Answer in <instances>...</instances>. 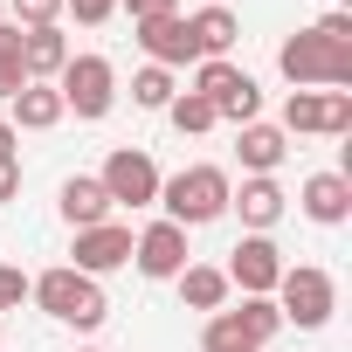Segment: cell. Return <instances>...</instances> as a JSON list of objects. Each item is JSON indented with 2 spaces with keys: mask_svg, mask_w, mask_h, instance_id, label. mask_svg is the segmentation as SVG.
Returning <instances> with one entry per match:
<instances>
[{
  "mask_svg": "<svg viewBox=\"0 0 352 352\" xmlns=\"http://www.w3.org/2000/svg\"><path fill=\"white\" fill-rule=\"evenodd\" d=\"M228 194H235L228 166H180L173 180H159V208H166V221H180V228L221 221L228 214Z\"/></svg>",
  "mask_w": 352,
  "mask_h": 352,
  "instance_id": "1",
  "label": "cell"
},
{
  "mask_svg": "<svg viewBox=\"0 0 352 352\" xmlns=\"http://www.w3.org/2000/svg\"><path fill=\"white\" fill-rule=\"evenodd\" d=\"M28 297L56 318V324H76V331H97L104 318H111V304H104V283L97 276H83V270H69V263H56V270H42L35 283H28Z\"/></svg>",
  "mask_w": 352,
  "mask_h": 352,
  "instance_id": "2",
  "label": "cell"
},
{
  "mask_svg": "<svg viewBox=\"0 0 352 352\" xmlns=\"http://www.w3.org/2000/svg\"><path fill=\"white\" fill-rule=\"evenodd\" d=\"M276 69L290 76V90H345L352 83V49H331L311 28H297V35H283Z\"/></svg>",
  "mask_w": 352,
  "mask_h": 352,
  "instance_id": "3",
  "label": "cell"
},
{
  "mask_svg": "<svg viewBox=\"0 0 352 352\" xmlns=\"http://www.w3.org/2000/svg\"><path fill=\"white\" fill-rule=\"evenodd\" d=\"M276 311H283V324H297V331H318V324H331V311H338V283H331V270H318V263H283V276H276Z\"/></svg>",
  "mask_w": 352,
  "mask_h": 352,
  "instance_id": "4",
  "label": "cell"
},
{
  "mask_svg": "<svg viewBox=\"0 0 352 352\" xmlns=\"http://www.w3.org/2000/svg\"><path fill=\"white\" fill-rule=\"evenodd\" d=\"M56 97H63V111H76L83 124L111 118V104H118V69H111V56H69L63 76H56Z\"/></svg>",
  "mask_w": 352,
  "mask_h": 352,
  "instance_id": "5",
  "label": "cell"
},
{
  "mask_svg": "<svg viewBox=\"0 0 352 352\" xmlns=\"http://www.w3.org/2000/svg\"><path fill=\"white\" fill-rule=\"evenodd\" d=\"M276 131H283V138H304V131L345 138V131H352V90H290Z\"/></svg>",
  "mask_w": 352,
  "mask_h": 352,
  "instance_id": "6",
  "label": "cell"
},
{
  "mask_svg": "<svg viewBox=\"0 0 352 352\" xmlns=\"http://www.w3.org/2000/svg\"><path fill=\"white\" fill-rule=\"evenodd\" d=\"M104 194H111V208H152L159 201V180L166 173L152 166V152H138V145H118L111 159H104Z\"/></svg>",
  "mask_w": 352,
  "mask_h": 352,
  "instance_id": "7",
  "label": "cell"
},
{
  "mask_svg": "<svg viewBox=\"0 0 352 352\" xmlns=\"http://www.w3.org/2000/svg\"><path fill=\"white\" fill-rule=\"evenodd\" d=\"M228 290H242V297H270L276 290V276H283V249L270 242V235H242L235 249H228Z\"/></svg>",
  "mask_w": 352,
  "mask_h": 352,
  "instance_id": "8",
  "label": "cell"
},
{
  "mask_svg": "<svg viewBox=\"0 0 352 352\" xmlns=\"http://www.w3.org/2000/svg\"><path fill=\"white\" fill-rule=\"evenodd\" d=\"M131 263H138V276H152V283H173V276L187 270V228L159 214L145 235H131Z\"/></svg>",
  "mask_w": 352,
  "mask_h": 352,
  "instance_id": "9",
  "label": "cell"
},
{
  "mask_svg": "<svg viewBox=\"0 0 352 352\" xmlns=\"http://www.w3.org/2000/svg\"><path fill=\"white\" fill-rule=\"evenodd\" d=\"M283 208H290V194L276 187V173H242V187L228 194V214H242L249 235H270L283 221Z\"/></svg>",
  "mask_w": 352,
  "mask_h": 352,
  "instance_id": "10",
  "label": "cell"
},
{
  "mask_svg": "<svg viewBox=\"0 0 352 352\" xmlns=\"http://www.w3.org/2000/svg\"><path fill=\"white\" fill-rule=\"evenodd\" d=\"M69 256H76L69 270H83V276H111V270H124V263H131V228H124V221L76 228V249H69Z\"/></svg>",
  "mask_w": 352,
  "mask_h": 352,
  "instance_id": "11",
  "label": "cell"
},
{
  "mask_svg": "<svg viewBox=\"0 0 352 352\" xmlns=\"http://www.w3.org/2000/svg\"><path fill=\"white\" fill-rule=\"evenodd\" d=\"M138 28V49L159 63V69H180V63H201L194 35H187V14H152V21H131Z\"/></svg>",
  "mask_w": 352,
  "mask_h": 352,
  "instance_id": "12",
  "label": "cell"
},
{
  "mask_svg": "<svg viewBox=\"0 0 352 352\" xmlns=\"http://www.w3.org/2000/svg\"><path fill=\"white\" fill-rule=\"evenodd\" d=\"M297 208H304L318 228H345V214H352V180H345V173H311L304 194H297Z\"/></svg>",
  "mask_w": 352,
  "mask_h": 352,
  "instance_id": "13",
  "label": "cell"
},
{
  "mask_svg": "<svg viewBox=\"0 0 352 352\" xmlns=\"http://www.w3.org/2000/svg\"><path fill=\"white\" fill-rule=\"evenodd\" d=\"M56 208H63V221H69V228H97V221H111V214H118L97 173H69L63 194H56Z\"/></svg>",
  "mask_w": 352,
  "mask_h": 352,
  "instance_id": "14",
  "label": "cell"
},
{
  "mask_svg": "<svg viewBox=\"0 0 352 352\" xmlns=\"http://www.w3.org/2000/svg\"><path fill=\"white\" fill-rule=\"evenodd\" d=\"M69 35L63 28H21V63H28V83H56L63 63H69Z\"/></svg>",
  "mask_w": 352,
  "mask_h": 352,
  "instance_id": "15",
  "label": "cell"
},
{
  "mask_svg": "<svg viewBox=\"0 0 352 352\" xmlns=\"http://www.w3.org/2000/svg\"><path fill=\"white\" fill-rule=\"evenodd\" d=\"M8 104H14V118H8L14 131H56V124L69 118L63 97H56V83H28V90H14Z\"/></svg>",
  "mask_w": 352,
  "mask_h": 352,
  "instance_id": "16",
  "label": "cell"
},
{
  "mask_svg": "<svg viewBox=\"0 0 352 352\" xmlns=\"http://www.w3.org/2000/svg\"><path fill=\"white\" fill-rule=\"evenodd\" d=\"M283 152H290V138H283L276 124H263V118L235 131V159H242V173H276Z\"/></svg>",
  "mask_w": 352,
  "mask_h": 352,
  "instance_id": "17",
  "label": "cell"
},
{
  "mask_svg": "<svg viewBox=\"0 0 352 352\" xmlns=\"http://www.w3.org/2000/svg\"><path fill=\"white\" fill-rule=\"evenodd\" d=\"M173 283H180V304H187V311H208V318H214V311L228 304V276H221L214 263H187Z\"/></svg>",
  "mask_w": 352,
  "mask_h": 352,
  "instance_id": "18",
  "label": "cell"
},
{
  "mask_svg": "<svg viewBox=\"0 0 352 352\" xmlns=\"http://www.w3.org/2000/svg\"><path fill=\"white\" fill-rule=\"evenodd\" d=\"M187 35H194V49H201V63H208V56H228V49L242 42V21H235L228 8H201V14H187Z\"/></svg>",
  "mask_w": 352,
  "mask_h": 352,
  "instance_id": "19",
  "label": "cell"
},
{
  "mask_svg": "<svg viewBox=\"0 0 352 352\" xmlns=\"http://www.w3.org/2000/svg\"><path fill=\"white\" fill-rule=\"evenodd\" d=\"M228 324H235L249 345H270V338L283 331V311H276V297H242V304L228 311Z\"/></svg>",
  "mask_w": 352,
  "mask_h": 352,
  "instance_id": "20",
  "label": "cell"
},
{
  "mask_svg": "<svg viewBox=\"0 0 352 352\" xmlns=\"http://www.w3.org/2000/svg\"><path fill=\"white\" fill-rule=\"evenodd\" d=\"M166 118H173V131H180V138H201V131H214V104H208L201 90H180V97L166 104Z\"/></svg>",
  "mask_w": 352,
  "mask_h": 352,
  "instance_id": "21",
  "label": "cell"
},
{
  "mask_svg": "<svg viewBox=\"0 0 352 352\" xmlns=\"http://www.w3.org/2000/svg\"><path fill=\"white\" fill-rule=\"evenodd\" d=\"M173 97H180V83H173V69H159V63H145V69L131 76V104H138V111H166Z\"/></svg>",
  "mask_w": 352,
  "mask_h": 352,
  "instance_id": "22",
  "label": "cell"
},
{
  "mask_svg": "<svg viewBox=\"0 0 352 352\" xmlns=\"http://www.w3.org/2000/svg\"><path fill=\"white\" fill-rule=\"evenodd\" d=\"M28 90V63H21V28L14 21H0V97H14Z\"/></svg>",
  "mask_w": 352,
  "mask_h": 352,
  "instance_id": "23",
  "label": "cell"
},
{
  "mask_svg": "<svg viewBox=\"0 0 352 352\" xmlns=\"http://www.w3.org/2000/svg\"><path fill=\"white\" fill-rule=\"evenodd\" d=\"M201 352H263V345H249V338L228 324V311H214V318H208V331H201Z\"/></svg>",
  "mask_w": 352,
  "mask_h": 352,
  "instance_id": "24",
  "label": "cell"
},
{
  "mask_svg": "<svg viewBox=\"0 0 352 352\" xmlns=\"http://www.w3.org/2000/svg\"><path fill=\"white\" fill-rule=\"evenodd\" d=\"M63 0H14V28H56Z\"/></svg>",
  "mask_w": 352,
  "mask_h": 352,
  "instance_id": "25",
  "label": "cell"
},
{
  "mask_svg": "<svg viewBox=\"0 0 352 352\" xmlns=\"http://www.w3.org/2000/svg\"><path fill=\"white\" fill-rule=\"evenodd\" d=\"M311 35H318V42H331V49H352V14H345V8H331V14H318V21H311Z\"/></svg>",
  "mask_w": 352,
  "mask_h": 352,
  "instance_id": "26",
  "label": "cell"
},
{
  "mask_svg": "<svg viewBox=\"0 0 352 352\" xmlns=\"http://www.w3.org/2000/svg\"><path fill=\"white\" fill-rule=\"evenodd\" d=\"M21 297H28V276H21L14 263H0V318H8V311H21Z\"/></svg>",
  "mask_w": 352,
  "mask_h": 352,
  "instance_id": "27",
  "label": "cell"
},
{
  "mask_svg": "<svg viewBox=\"0 0 352 352\" xmlns=\"http://www.w3.org/2000/svg\"><path fill=\"white\" fill-rule=\"evenodd\" d=\"M63 14H76L83 28H97V21H111V14H118V0H63Z\"/></svg>",
  "mask_w": 352,
  "mask_h": 352,
  "instance_id": "28",
  "label": "cell"
},
{
  "mask_svg": "<svg viewBox=\"0 0 352 352\" xmlns=\"http://www.w3.org/2000/svg\"><path fill=\"white\" fill-rule=\"evenodd\" d=\"M131 21H152V14H180V0H118Z\"/></svg>",
  "mask_w": 352,
  "mask_h": 352,
  "instance_id": "29",
  "label": "cell"
},
{
  "mask_svg": "<svg viewBox=\"0 0 352 352\" xmlns=\"http://www.w3.org/2000/svg\"><path fill=\"white\" fill-rule=\"evenodd\" d=\"M21 194V159H0V201Z\"/></svg>",
  "mask_w": 352,
  "mask_h": 352,
  "instance_id": "30",
  "label": "cell"
},
{
  "mask_svg": "<svg viewBox=\"0 0 352 352\" xmlns=\"http://www.w3.org/2000/svg\"><path fill=\"white\" fill-rule=\"evenodd\" d=\"M0 159H21V131H14L8 118H0Z\"/></svg>",
  "mask_w": 352,
  "mask_h": 352,
  "instance_id": "31",
  "label": "cell"
},
{
  "mask_svg": "<svg viewBox=\"0 0 352 352\" xmlns=\"http://www.w3.org/2000/svg\"><path fill=\"white\" fill-rule=\"evenodd\" d=\"M201 8H221V0H201Z\"/></svg>",
  "mask_w": 352,
  "mask_h": 352,
  "instance_id": "32",
  "label": "cell"
},
{
  "mask_svg": "<svg viewBox=\"0 0 352 352\" xmlns=\"http://www.w3.org/2000/svg\"><path fill=\"white\" fill-rule=\"evenodd\" d=\"M0 338H8V318H0Z\"/></svg>",
  "mask_w": 352,
  "mask_h": 352,
  "instance_id": "33",
  "label": "cell"
},
{
  "mask_svg": "<svg viewBox=\"0 0 352 352\" xmlns=\"http://www.w3.org/2000/svg\"><path fill=\"white\" fill-rule=\"evenodd\" d=\"M83 352H97V345H83Z\"/></svg>",
  "mask_w": 352,
  "mask_h": 352,
  "instance_id": "34",
  "label": "cell"
}]
</instances>
